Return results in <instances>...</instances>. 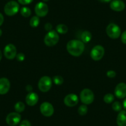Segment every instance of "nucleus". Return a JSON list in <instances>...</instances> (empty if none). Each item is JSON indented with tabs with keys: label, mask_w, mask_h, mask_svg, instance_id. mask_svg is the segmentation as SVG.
Listing matches in <instances>:
<instances>
[{
	"label": "nucleus",
	"mask_w": 126,
	"mask_h": 126,
	"mask_svg": "<svg viewBox=\"0 0 126 126\" xmlns=\"http://www.w3.org/2000/svg\"><path fill=\"white\" fill-rule=\"evenodd\" d=\"M66 49L71 55L75 57L80 56L84 51V43L79 40H72L67 43Z\"/></svg>",
	"instance_id": "1"
},
{
	"label": "nucleus",
	"mask_w": 126,
	"mask_h": 126,
	"mask_svg": "<svg viewBox=\"0 0 126 126\" xmlns=\"http://www.w3.org/2000/svg\"><path fill=\"white\" fill-rule=\"evenodd\" d=\"M59 36L56 30H52L48 32L44 38V43L47 46L49 47H53L58 43Z\"/></svg>",
	"instance_id": "2"
},
{
	"label": "nucleus",
	"mask_w": 126,
	"mask_h": 126,
	"mask_svg": "<svg viewBox=\"0 0 126 126\" xmlns=\"http://www.w3.org/2000/svg\"><path fill=\"white\" fill-rule=\"evenodd\" d=\"M80 98L83 104L88 105L92 104L94 101V95L93 92L88 88H85L81 91L80 94Z\"/></svg>",
	"instance_id": "3"
},
{
	"label": "nucleus",
	"mask_w": 126,
	"mask_h": 126,
	"mask_svg": "<svg viewBox=\"0 0 126 126\" xmlns=\"http://www.w3.org/2000/svg\"><path fill=\"white\" fill-rule=\"evenodd\" d=\"M53 83V80L49 76H43L40 79L38 87L40 90L43 93L48 92L51 89Z\"/></svg>",
	"instance_id": "4"
},
{
	"label": "nucleus",
	"mask_w": 126,
	"mask_h": 126,
	"mask_svg": "<svg viewBox=\"0 0 126 126\" xmlns=\"http://www.w3.org/2000/svg\"><path fill=\"white\" fill-rule=\"evenodd\" d=\"M106 32L108 36L112 39H117L121 35L120 27L114 23H111L108 25L106 29Z\"/></svg>",
	"instance_id": "5"
},
{
	"label": "nucleus",
	"mask_w": 126,
	"mask_h": 126,
	"mask_svg": "<svg viewBox=\"0 0 126 126\" xmlns=\"http://www.w3.org/2000/svg\"><path fill=\"white\" fill-rule=\"evenodd\" d=\"M19 9L20 6L17 2L15 1H11L6 4L4 8V11L8 16H13L19 12Z\"/></svg>",
	"instance_id": "6"
},
{
	"label": "nucleus",
	"mask_w": 126,
	"mask_h": 126,
	"mask_svg": "<svg viewBox=\"0 0 126 126\" xmlns=\"http://www.w3.org/2000/svg\"><path fill=\"white\" fill-rule=\"evenodd\" d=\"M105 51L103 47L101 45H96L91 50L90 56L94 61H100L103 58Z\"/></svg>",
	"instance_id": "7"
},
{
	"label": "nucleus",
	"mask_w": 126,
	"mask_h": 126,
	"mask_svg": "<svg viewBox=\"0 0 126 126\" xmlns=\"http://www.w3.org/2000/svg\"><path fill=\"white\" fill-rule=\"evenodd\" d=\"M40 110L42 115L45 117H51L54 114V110L53 105L49 102H43L40 106Z\"/></svg>",
	"instance_id": "8"
},
{
	"label": "nucleus",
	"mask_w": 126,
	"mask_h": 126,
	"mask_svg": "<svg viewBox=\"0 0 126 126\" xmlns=\"http://www.w3.org/2000/svg\"><path fill=\"white\" fill-rule=\"evenodd\" d=\"M48 11L49 9L48 5L44 2H39L36 4L35 7V12L36 15L39 17L46 16L48 14Z\"/></svg>",
	"instance_id": "9"
},
{
	"label": "nucleus",
	"mask_w": 126,
	"mask_h": 126,
	"mask_svg": "<svg viewBox=\"0 0 126 126\" xmlns=\"http://www.w3.org/2000/svg\"><path fill=\"white\" fill-rule=\"evenodd\" d=\"M21 120V116L19 112H11L6 118V123L10 126H17Z\"/></svg>",
	"instance_id": "10"
},
{
	"label": "nucleus",
	"mask_w": 126,
	"mask_h": 126,
	"mask_svg": "<svg viewBox=\"0 0 126 126\" xmlns=\"http://www.w3.org/2000/svg\"><path fill=\"white\" fill-rule=\"evenodd\" d=\"M4 55L8 59H14L17 55L16 47L11 43L7 45L4 49Z\"/></svg>",
	"instance_id": "11"
},
{
	"label": "nucleus",
	"mask_w": 126,
	"mask_h": 126,
	"mask_svg": "<svg viewBox=\"0 0 126 126\" xmlns=\"http://www.w3.org/2000/svg\"><path fill=\"white\" fill-rule=\"evenodd\" d=\"M64 103L65 105L68 107H73L76 106L79 103L78 96L74 93H70L65 96Z\"/></svg>",
	"instance_id": "12"
},
{
	"label": "nucleus",
	"mask_w": 126,
	"mask_h": 126,
	"mask_svg": "<svg viewBox=\"0 0 126 126\" xmlns=\"http://www.w3.org/2000/svg\"><path fill=\"white\" fill-rule=\"evenodd\" d=\"M114 94L117 98L119 99L126 97V83L124 82L118 83L114 90Z\"/></svg>",
	"instance_id": "13"
},
{
	"label": "nucleus",
	"mask_w": 126,
	"mask_h": 126,
	"mask_svg": "<svg viewBox=\"0 0 126 126\" xmlns=\"http://www.w3.org/2000/svg\"><path fill=\"white\" fill-rule=\"evenodd\" d=\"M39 97L38 95L35 92H30L27 94L26 98H25V102L27 105L30 106H35L36 104L38 103Z\"/></svg>",
	"instance_id": "14"
},
{
	"label": "nucleus",
	"mask_w": 126,
	"mask_h": 126,
	"mask_svg": "<svg viewBox=\"0 0 126 126\" xmlns=\"http://www.w3.org/2000/svg\"><path fill=\"white\" fill-rule=\"evenodd\" d=\"M11 83L6 77L0 79V94H5L9 91Z\"/></svg>",
	"instance_id": "15"
},
{
	"label": "nucleus",
	"mask_w": 126,
	"mask_h": 126,
	"mask_svg": "<svg viewBox=\"0 0 126 126\" xmlns=\"http://www.w3.org/2000/svg\"><path fill=\"white\" fill-rule=\"evenodd\" d=\"M125 3L121 0H112L110 3V8L114 11H122L125 9Z\"/></svg>",
	"instance_id": "16"
},
{
	"label": "nucleus",
	"mask_w": 126,
	"mask_h": 126,
	"mask_svg": "<svg viewBox=\"0 0 126 126\" xmlns=\"http://www.w3.org/2000/svg\"><path fill=\"white\" fill-rule=\"evenodd\" d=\"M116 122L118 126H126V111L122 110L119 112Z\"/></svg>",
	"instance_id": "17"
},
{
	"label": "nucleus",
	"mask_w": 126,
	"mask_h": 126,
	"mask_svg": "<svg viewBox=\"0 0 126 126\" xmlns=\"http://www.w3.org/2000/svg\"><path fill=\"white\" fill-rule=\"evenodd\" d=\"M92 37V35L90 32L86 31L83 32V33L81 35V41L84 43H87L91 40Z\"/></svg>",
	"instance_id": "18"
},
{
	"label": "nucleus",
	"mask_w": 126,
	"mask_h": 126,
	"mask_svg": "<svg viewBox=\"0 0 126 126\" xmlns=\"http://www.w3.org/2000/svg\"><path fill=\"white\" fill-rule=\"evenodd\" d=\"M56 31L58 32V34H66L68 32V27L65 24H58L56 27Z\"/></svg>",
	"instance_id": "19"
},
{
	"label": "nucleus",
	"mask_w": 126,
	"mask_h": 126,
	"mask_svg": "<svg viewBox=\"0 0 126 126\" xmlns=\"http://www.w3.org/2000/svg\"><path fill=\"white\" fill-rule=\"evenodd\" d=\"M40 22V20L39 17L35 16H33L30 19L29 23H30V25L32 27L36 28L39 25Z\"/></svg>",
	"instance_id": "20"
},
{
	"label": "nucleus",
	"mask_w": 126,
	"mask_h": 126,
	"mask_svg": "<svg viewBox=\"0 0 126 126\" xmlns=\"http://www.w3.org/2000/svg\"><path fill=\"white\" fill-rule=\"evenodd\" d=\"M25 104L22 101H18L14 105V109H15L16 111L19 113L23 112L25 110Z\"/></svg>",
	"instance_id": "21"
},
{
	"label": "nucleus",
	"mask_w": 126,
	"mask_h": 126,
	"mask_svg": "<svg viewBox=\"0 0 126 126\" xmlns=\"http://www.w3.org/2000/svg\"><path fill=\"white\" fill-rule=\"evenodd\" d=\"M20 14L24 17H29L32 14V11L30 8L27 7H23L20 9Z\"/></svg>",
	"instance_id": "22"
},
{
	"label": "nucleus",
	"mask_w": 126,
	"mask_h": 126,
	"mask_svg": "<svg viewBox=\"0 0 126 126\" xmlns=\"http://www.w3.org/2000/svg\"><path fill=\"white\" fill-rule=\"evenodd\" d=\"M114 100V96L112 93H107L104 96L103 100L105 103L106 104H110L111 103L113 102Z\"/></svg>",
	"instance_id": "23"
},
{
	"label": "nucleus",
	"mask_w": 126,
	"mask_h": 126,
	"mask_svg": "<svg viewBox=\"0 0 126 126\" xmlns=\"http://www.w3.org/2000/svg\"><path fill=\"white\" fill-rule=\"evenodd\" d=\"M88 112V108H87L86 105H82L79 106L78 108V113L79 114L80 116H84Z\"/></svg>",
	"instance_id": "24"
},
{
	"label": "nucleus",
	"mask_w": 126,
	"mask_h": 126,
	"mask_svg": "<svg viewBox=\"0 0 126 126\" xmlns=\"http://www.w3.org/2000/svg\"><path fill=\"white\" fill-rule=\"evenodd\" d=\"M53 81L54 84L57 85H61L64 82V79L61 76H56L53 77Z\"/></svg>",
	"instance_id": "25"
},
{
	"label": "nucleus",
	"mask_w": 126,
	"mask_h": 126,
	"mask_svg": "<svg viewBox=\"0 0 126 126\" xmlns=\"http://www.w3.org/2000/svg\"><path fill=\"white\" fill-rule=\"evenodd\" d=\"M122 106L119 101H115L112 105V110L116 112H120L122 110Z\"/></svg>",
	"instance_id": "26"
},
{
	"label": "nucleus",
	"mask_w": 126,
	"mask_h": 126,
	"mask_svg": "<svg viewBox=\"0 0 126 126\" xmlns=\"http://www.w3.org/2000/svg\"><path fill=\"white\" fill-rule=\"evenodd\" d=\"M106 76L108 77L110 79H113L116 76V72L114 71H112V70H110L106 72Z\"/></svg>",
	"instance_id": "27"
},
{
	"label": "nucleus",
	"mask_w": 126,
	"mask_h": 126,
	"mask_svg": "<svg viewBox=\"0 0 126 126\" xmlns=\"http://www.w3.org/2000/svg\"><path fill=\"white\" fill-rule=\"evenodd\" d=\"M16 58L17 60L18 61L22 62L23 61H24V59H25V55H24V53H18V54H17Z\"/></svg>",
	"instance_id": "28"
},
{
	"label": "nucleus",
	"mask_w": 126,
	"mask_h": 126,
	"mask_svg": "<svg viewBox=\"0 0 126 126\" xmlns=\"http://www.w3.org/2000/svg\"><path fill=\"white\" fill-rule=\"evenodd\" d=\"M19 3L22 4V5H27L32 3L33 0H17Z\"/></svg>",
	"instance_id": "29"
},
{
	"label": "nucleus",
	"mask_w": 126,
	"mask_h": 126,
	"mask_svg": "<svg viewBox=\"0 0 126 126\" xmlns=\"http://www.w3.org/2000/svg\"><path fill=\"white\" fill-rule=\"evenodd\" d=\"M19 126H31V124L28 120H23L20 123Z\"/></svg>",
	"instance_id": "30"
},
{
	"label": "nucleus",
	"mask_w": 126,
	"mask_h": 126,
	"mask_svg": "<svg viewBox=\"0 0 126 126\" xmlns=\"http://www.w3.org/2000/svg\"><path fill=\"white\" fill-rule=\"evenodd\" d=\"M121 38V41H122V43H123L124 44L126 45V31L124 32L123 33H122Z\"/></svg>",
	"instance_id": "31"
},
{
	"label": "nucleus",
	"mask_w": 126,
	"mask_h": 126,
	"mask_svg": "<svg viewBox=\"0 0 126 126\" xmlns=\"http://www.w3.org/2000/svg\"><path fill=\"white\" fill-rule=\"evenodd\" d=\"M45 29L47 31L49 32L51 30H52V29H53V25H51V24L50 23H47V24L45 25Z\"/></svg>",
	"instance_id": "32"
},
{
	"label": "nucleus",
	"mask_w": 126,
	"mask_h": 126,
	"mask_svg": "<svg viewBox=\"0 0 126 126\" xmlns=\"http://www.w3.org/2000/svg\"><path fill=\"white\" fill-rule=\"evenodd\" d=\"M3 22H4V16L1 13H0V26L2 25Z\"/></svg>",
	"instance_id": "33"
},
{
	"label": "nucleus",
	"mask_w": 126,
	"mask_h": 126,
	"mask_svg": "<svg viewBox=\"0 0 126 126\" xmlns=\"http://www.w3.org/2000/svg\"><path fill=\"white\" fill-rule=\"evenodd\" d=\"M32 87L30 85H27L26 87V90L29 93H30V92H32Z\"/></svg>",
	"instance_id": "34"
},
{
	"label": "nucleus",
	"mask_w": 126,
	"mask_h": 126,
	"mask_svg": "<svg viewBox=\"0 0 126 126\" xmlns=\"http://www.w3.org/2000/svg\"><path fill=\"white\" fill-rule=\"evenodd\" d=\"M101 3H109V2L111 1L112 0H99Z\"/></svg>",
	"instance_id": "35"
},
{
	"label": "nucleus",
	"mask_w": 126,
	"mask_h": 126,
	"mask_svg": "<svg viewBox=\"0 0 126 126\" xmlns=\"http://www.w3.org/2000/svg\"><path fill=\"white\" fill-rule=\"evenodd\" d=\"M123 107L125 110H126V98H125V100L123 101Z\"/></svg>",
	"instance_id": "36"
},
{
	"label": "nucleus",
	"mask_w": 126,
	"mask_h": 126,
	"mask_svg": "<svg viewBox=\"0 0 126 126\" xmlns=\"http://www.w3.org/2000/svg\"><path fill=\"white\" fill-rule=\"evenodd\" d=\"M2 59V53H1V51L0 50V61Z\"/></svg>",
	"instance_id": "37"
},
{
	"label": "nucleus",
	"mask_w": 126,
	"mask_h": 126,
	"mask_svg": "<svg viewBox=\"0 0 126 126\" xmlns=\"http://www.w3.org/2000/svg\"><path fill=\"white\" fill-rule=\"evenodd\" d=\"M2 33H3V32H2V30H1V29H0V37H1Z\"/></svg>",
	"instance_id": "38"
},
{
	"label": "nucleus",
	"mask_w": 126,
	"mask_h": 126,
	"mask_svg": "<svg viewBox=\"0 0 126 126\" xmlns=\"http://www.w3.org/2000/svg\"><path fill=\"white\" fill-rule=\"evenodd\" d=\"M43 1L44 2H47V1H49V0H43Z\"/></svg>",
	"instance_id": "39"
}]
</instances>
